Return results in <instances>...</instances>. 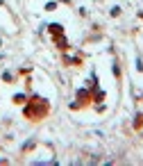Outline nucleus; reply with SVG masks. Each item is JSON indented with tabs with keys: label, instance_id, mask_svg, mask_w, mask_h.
<instances>
[{
	"label": "nucleus",
	"instance_id": "obj_1",
	"mask_svg": "<svg viewBox=\"0 0 143 166\" xmlns=\"http://www.w3.org/2000/svg\"><path fill=\"white\" fill-rule=\"evenodd\" d=\"M46 112H48V103H46L43 98H32V100H30V105L25 107V116H27V118H32V121L43 118Z\"/></svg>",
	"mask_w": 143,
	"mask_h": 166
},
{
	"label": "nucleus",
	"instance_id": "obj_2",
	"mask_svg": "<svg viewBox=\"0 0 143 166\" xmlns=\"http://www.w3.org/2000/svg\"><path fill=\"white\" fill-rule=\"evenodd\" d=\"M50 32H52V34H61V25L52 23V25H50Z\"/></svg>",
	"mask_w": 143,
	"mask_h": 166
}]
</instances>
